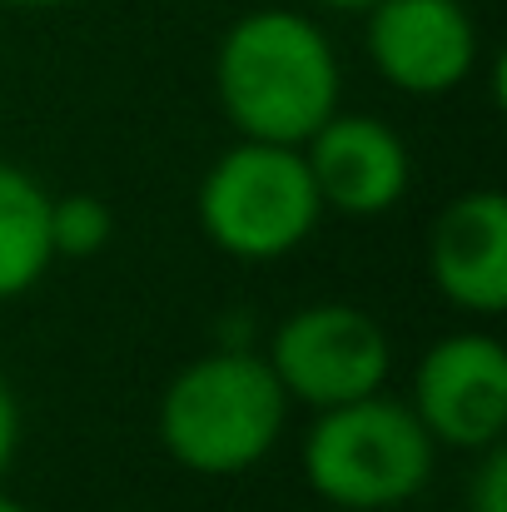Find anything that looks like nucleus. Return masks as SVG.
Instances as JSON below:
<instances>
[{"label": "nucleus", "mask_w": 507, "mask_h": 512, "mask_svg": "<svg viewBox=\"0 0 507 512\" xmlns=\"http://www.w3.org/2000/svg\"><path fill=\"white\" fill-rule=\"evenodd\" d=\"M214 100L239 140L299 150L343 105L329 30L294 5L244 10L214 45Z\"/></svg>", "instance_id": "f257e3e1"}, {"label": "nucleus", "mask_w": 507, "mask_h": 512, "mask_svg": "<svg viewBox=\"0 0 507 512\" xmlns=\"http://www.w3.org/2000/svg\"><path fill=\"white\" fill-rule=\"evenodd\" d=\"M289 393L274 378L264 348L219 343L189 358L160 393L155 433L169 463L194 478L254 473L289 428Z\"/></svg>", "instance_id": "f03ea898"}, {"label": "nucleus", "mask_w": 507, "mask_h": 512, "mask_svg": "<svg viewBox=\"0 0 507 512\" xmlns=\"http://www.w3.org/2000/svg\"><path fill=\"white\" fill-rule=\"evenodd\" d=\"M299 458L304 483L329 508L393 512L428 488L438 468V443L428 438L408 398H388V388H378L353 403L319 408Z\"/></svg>", "instance_id": "7ed1b4c3"}, {"label": "nucleus", "mask_w": 507, "mask_h": 512, "mask_svg": "<svg viewBox=\"0 0 507 512\" xmlns=\"http://www.w3.org/2000/svg\"><path fill=\"white\" fill-rule=\"evenodd\" d=\"M324 214L329 209L314 189L304 150L294 145L239 140L214 155L194 189L199 234L234 264H279L299 254L319 234Z\"/></svg>", "instance_id": "20e7f679"}, {"label": "nucleus", "mask_w": 507, "mask_h": 512, "mask_svg": "<svg viewBox=\"0 0 507 512\" xmlns=\"http://www.w3.org/2000/svg\"><path fill=\"white\" fill-rule=\"evenodd\" d=\"M264 358L284 383L289 403L319 413L388 388L393 339L368 309L343 299H319V304H299L274 324Z\"/></svg>", "instance_id": "39448f33"}, {"label": "nucleus", "mask_w": 507, "mask_h": 512, "mask_svg": "<svg viewBox=\"0 0 507 512\" xmlns=\"http://www.w3.org/2000/svg\"><path fill=\"white\" fill-rule=\"evenodd\" d=\"M408 408L438 448L483 453L507 443V348L488 329H458L413 363Z\"/></svg>", "instance_id": "423d86ee"}, {"label": "nucleus", "mask_w": 507, "mask_h": 512, "mask_svg": "<svg viewBox=\"0 0 507 512\" xmlns=\"http://www.w3.org/2000/svg\"><path fill=\"white\" fill-rule=\"evenodd\" d=\"M363 55L398 95H453L483 60L478 20L463 0H373L363 10Z\"/></svg>", "instance_id": "0eeeda50"}, {"label": "nucleus", "mask_w": 507, "mask_h": 512, "mask_svg": "<svg viewBox=\"0 0 507 512\" xmlns=\"http://www.w3.org/2000/svg\"><path fill=\"white\" fill-rule=\"evenodd\" d=\"M299 150H304V165L314 174L324 209L348 214V219H378L398 209L413 189L408 140L378 115L338 105Z\"/></svg>", "instance_id": "6e6552de"}, {"label": "nucleus", "mask_w": 507, "mask_h": 512, "mask_svg": "<svg viewBox=\"0 0 507 512\" xmlns=\"http://www.w3.org/2000/svg\"><path fill=\"white\" fill-rule=\"evenodd\" d=\"M428 279L468 319L507 309V199L483 184L448 199L428 229Z\"/></svg>", "instance_id": "1a4fd4ad"}, {"label": "nucleus", "mask_w": 507, "mask_h": 512, "mask_svg": "<svg viewBox=\"0 0 507 512\" xmlns=\"http://www.w3.org/2000/svg\"><path fill=\"white\" fill-rule=\"evenodd\" d=\"M50 189L30 170L0 160V304L30 294L55 269Z\"/></svg>", "instance_id": "9d476101"}, {"label": "nucleus", "mask_w": 507, "mask_h": 512, "mask_svg": "<svg viewBox=\"0 0 507 512\" xmlns=\"http://www.w3.org/2000/svg\"><path fill=\"white\" fill-rule=\"evenodd\" d=\"M115 239V209L100 194H60L50 199V244L55 259H95Z\"/></svg>", "instance_id": "9b49d317"}, {"label": "nucleus", "mask_w": 507, "mask_h": 512, "mask_svg": "<svg viewBox=\"0 0 507 512\" xmlns=\"http://www.w3.org/2000/svg\"><path fill=\"white\" fill-rule=\"evenodd\" d=\"M478 468L468 478V512H507V443L473 453Z\"/></svg>", "instance_id": "f8f14e48"}, {"label": "nucleus", "mask_w": 507, "mask_h": 512, "mask_svg": "<svg viewBox=\"0 0 507 512\" xmlns=\"http://www.w3.org/2000/svg\"><path fill=\"white\" fill-rule=\"evenodd\" d=\"M20 398H15V388L0 378V483H5V473H10V463H15V453H20Z\"/></svg>", "instance_id": "ddd939ff"}, {"label": "nucleus", "mask_w": 507, "mask_h": 512, "mask_svg": "<svg viewBox=\"0 0 507 512\" xmlns=\"http://www.w3.org/2000/svg\"><path fill=\"white\" fill-rule=\"evenodd\" d=\"M0 5H15V10H60V5H75V0H0Z\"/></svg>", "instance_id": "4468645a"}, {"label": "nucleus", "mask_w": 507, "mask_h": 512, "mask_svg": "<svg viewBox=\"0 0 507 512\" xmlns=\"http://www.w3.org/2000/svg\"><path fill=\"white\" fill-rule=\"evenodd\" d=\"M314 5H324V10H343V15H348V10H353V15H363L373 0H314Z\"/></svg>", "instance_id": "2eb2a0df"}, {"label": "nucleus", "mask_w": 507, "mask_h": 512, "mask_svg": "<svg viewBox=\"0 0 507 512\" xmlns=\"http://www.w3.org/2000/svg\"><path fill=\"white\" fill-rule=\"evenodd\" d=\"M0 512H30V508H20V503H15L10 493H0Z\"/></svg>", "instance_id": "dca6fc26"}]
</instances>
